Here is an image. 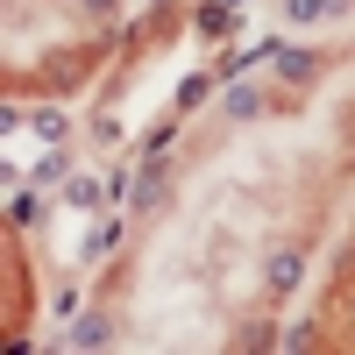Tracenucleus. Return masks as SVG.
<instances>
[{
    "instance_id": "obj_2",
    "label": "nucleus",
    "mask_w": 355,
    "mask_h": 355,
    "mask_svg": "<svg viewBox=\"0 0 355 355\" xmlns=\"http://www.w3.org/2000/svg\"><path fill=\"white\" fill-rule=\"evenodd\" d=\"M220 107H227V121H256V114H263V93H256V85H249V78H234Z\"/></svg>"
},
{
    "instance_id": "obj_8",
    "label": "nucleus",
    "mask_w": 355,
    "mask_h": 355,
    "mask_svg": "<svg viewBox=\"0 0 355 355\" xmlns=\"http://www.w3.org/2000/svg\"><path fill=\"white\" fill-rule=\"evenodd\" d=\"M8 214H15V227H36V220H43V199H36V192H15Z\"/></svg>"
},
{
    "instance_id": "obj_11",
    "label": "nucleus",
    "mask_w": 355,
    "mask_h": 355,
    "mask_svg": "<svg viewBox=\"0 0 355 355\" xmlns=\"http://www.w3.org/2000/svg\"><path fill=\"white\" fill-rule=\"evenodd\" d=\"M93 8H114V0H93Z\"/></svg>"
},
{
    "instance_id": "obj_1",
    "label": "nucleus",
    "mask_w": 355,
    "mask_h": 355,
    "mask_svg": "<svg viewBox=\"0 0 355 355\" xmlns=\"http://www.w3.org/2000/svg\"><path fill=\"white\" fill-rule=\"evenodd\" d=\"M263 277H270V291H299V277H306V256H299V249H277Z\"/></svg>"
},
{
    "instance_id": "obj_9",
    "label": "nucleus",
    "mask_w": 355,
    "mask_h": 355,
    "mask_svg": "<svg viewBox=\"0 0 355 355\" xmlns=\"http://www.w3.org/2000/svg\"><path fill=\"white\" fill-rule=\"evenodd\" d=\"M327 8H334V0H284V15H291V21H320Z\"/></svg>"
},
{
    "instance_id": "obj_7",
    "label": "nucleus",
    "mask_w": 355,
    "mask_h": 355,
    "mask_svg": "<svg viewBox=\"0 0 355 355\" xmlns=\"http://www.w3.org/2000/svg\"><path fill=\"white\" fill-rule=\"evenodd\" d=\"M157 199H164V178H157V164H150V171L135 178V214H142V206H157Z\"/></svg>"
},
{
    "instance_id": "obj_3",
    "label": "nucleus",
    "mask_w": 355,
    "mask_h": 355,
    "mask_svg": "<svg viewBox=\"0 0 355 355\" xmlns=\"http://www.w3.org/2000/svg\"><path fill=\"white\" fill-rule=\"evenodd\" d=\"M100 199H107L100 178H64V206L71 214H100Z\"/></svg>"
},
{
    "instance_id": "obj_4",
    "label": "nucleus",
    "mask_w": 355,
    "mask_h": 355,
    "mask_svg": "<svg viewBox=\"0 0 355 355\" xmlns=\"http://www.w3.org/2000/svg\"><path fill=\"white\" fill-rule=\"evenodd\" d=\"M28 128H36L43 142H64V135H71V114H64V107H36V114H28Z\"/></svg>"
},
{
    "instance_id": "obj_5",
    "label": "nucleus",
    "mask_w": 355,
    "mask_h": 355,
    "mask_svg": "<svg viewBox=\"0 0 355 355\" xmlns=\"http://www.w3.org/2000/svg\"><path fill=\"white\" fill-rule=\"evenodd\" d=\"M277 71H284L291 85H306V78H320V57H313V50H277Z\"/></svg>"
},
{
    "instance_id": "obj_6",
    "label": "nucleus",
    "mask_w": 355,
    "mask_h": 355,
    "mask_svg": "<svg viewBox=\"0 0 355 355\" xmlns=\"http://www.w3.org/2000/svg\"><path fill=\"white\" fill-rule=\"evenodd\" d=\"M64 348H107V320H100V313H85L78 327L64 334Z\"/></svg>"
},
{
    "instance_id": "obj_10",
    "label": "nucleus",
    "mask_w": 355,
    "mask_h": 355,
    "mask_svg": "<svg viewBox=\"0 0 355 355\" xmlns=\"http://www.w3.org/2000/svg\"><path fill=\"white\" fill-rule=\"evenodd\" d=\"M36 178H43V185H57V178H71V157H36Z\"/></svg>"
},
{
    "instance_id": "obj_12",
    "label": "nucleus",
    "mask_w": 355,
    "mask_h": 355,
    "mask_svg": "<svg viewBox=\"0 0 355 355\" xmlns=\"http://www.w3.org/2000/svg\"><path fill=\"white\" fill-rule=\"evenodd\" d=\"M227 8H242V0H227Z\"/></svg>"
}]
</instances>
